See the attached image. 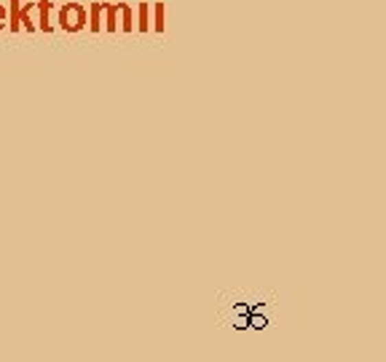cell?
<instances>
[{
  "mask_svg": "<svg viewBox=\"0 0 386 362\" xmlns=\"http://www.w3.org/2000/svg\"><path fill=\"white\" fill-rule=\"evenodd\" d=\"M3 27H8V8L0 3V30Z\"/></svg>",
  "mask_w": 386,
  "mask_h": 362,
  "instance_id": "10",
  "label": "cell"
},
{
  "mask_svg": "<svg viewBox=\"0 0 386 362\" xmlns=\"http://www.w3.org/2000/svg\"><path fill=\"white\" fill-rule=\"evenodd\" d=\"M56 25L65 32H81L86 27V5L83 3H65L56 14Z\"/></svg>",
  "mask_w": 386,
  "mask_h": 362,
  "instance_id": "1",
  "label": "cell"
},
{
  "mask_svg": "<svg viewBox=\"0 0 386 362\" xmlns=\"http://www.w3.org/2000/svg\"><path fill=\"white\" fill-rule=\"evenodd\" d=\"M19 11H22V3L19 0H8V30L11 32H19Z\"/></svg>",
  "mask_w": 386,
  "mask_h": 362,
  "instance_id": "8",
  "label": "cell"
},
{
  "mask_svg": "<svg viewBox=\"0 0 386 362\" xmlns=\"http://www.w3.org/2000/svg\"><path fill=\"white\" fill-rule=\"evenodd\" d=\"M135 30H139V32H148L150 30V3H139L137 8V19H135Z\"/></svg>",
  "mask_w": 386,
  "mask_h": 362,
  "instance_id": "4",
  "label": "cell"
},
{
  "mask_svg": "<svg viewBox=\"0 0 386 362\" xmlns=\"http://www.w3.org/2000/svg\"><path fill=\"white\" fill-rule=\"evenodd\" d=\"M38 30H43V32H52L54 25H52V0H38Z\"/></svg>",
  "mask_w": 386,
  "mask_h": 362,
  "instance_id": "2",
  "label": "cell"
},
{
  "mask_svg": "<svg viewBox=\"0 0 386 362\" xmlns=\"http://www.w3.org/2000/svg\"><path fill=\"white\" fill-rule=\"evenodd\" d=\"M35 8H38V3H27V5H22V11H19V27H25L27 32H35V30H38L35 19H32Z\"/></svg>",
  "mask_w": 386,
  "mask_h": 362,
  "instance_id": "3",
  "label": "cell"
},
{
  "mask_svg": "<svg viewBox=\"0 0 386 362\" xmlns=\"http://www.w3.org/2000/svg\"><path fill=\"white\" fill-rule=\"evenodd\" d=\"M164 14H166V8H164V3H156V5H153V30H156V32H161V30H164Z\"/></svg>",
  "mask_w": 386,
  "mask_h": 362,
  "instance_id": "9",
  "label": "cell"
},
{
  "mask_svg": "<svg viewBox=\"0 0 386 362\" xmlns=\"http://www.w3.org/2000/svg\"><path fill=\"white\" fill-rule=\"evenodd\" d=\"M118 27L124 30V32H132L135 30V14H132V8H129V3H121V8H118Z\"/></svg>",
  "mask_w": 386,
  "mask_h": 362,
  "instance_id": "6",
  "label": "cell"
},
{
  "mask_svg": "<svg viewBox=\"0 0 386 362\" xmlns=\"http://www.w3.org/2000/svg\"><path fill=\"white\" fill-rule=\"evenodd\" d=\"M89 30L91 32L102 30V3H91L89 5Z\"/></svg>",
  "mask_w": 386,
  "mask_h": 362,
  "instance_id": "7",
  "label": "cell"
},
{
  "mask_svg": "<svg viewBox=\"0 0 386 362\" xmlns=\"http://www.w3.org/2000/svg\"><path fill=\"white\" fill-rule=\"evenodd\" d=\"M118 8H121V3H102V14L108 16V22L102 27H108V32L118 30Z\"/></svg>",
  "mask_w": 386,
  "mask_h": 362,
  "instance_id": "5",
  "label": "cell"
}]
</instances>
